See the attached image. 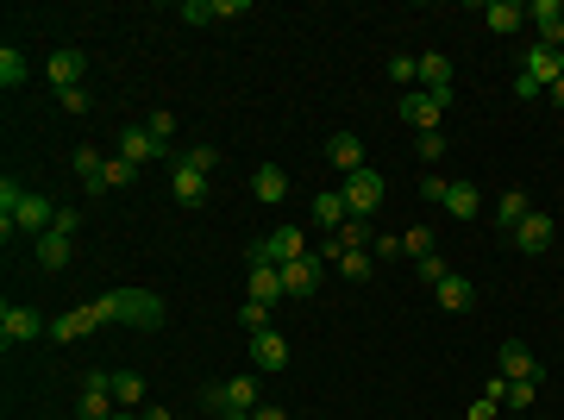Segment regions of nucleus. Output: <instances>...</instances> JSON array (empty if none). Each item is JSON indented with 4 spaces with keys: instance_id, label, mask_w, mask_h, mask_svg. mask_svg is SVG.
I'll return each instance as SVG.
<instances>
[{
    "instance_id": "nucleus-1",
    "label": "nucleus",
    "mask_w": 564,
    "mask_h": 420,
    "mask_svg": "<svg viewBox=\"0 0 564 420\" xmlns=\"http://www.w3.org/2000/svg\"><path fill=\"white\" fill-rule=\"evenodd\" d=\"M88 308H94V320H101V326L120 320V326H145V333H151V326H163V301L151 289H107V295H94Z\"/></svg>"
},
{
    "instance_id": "nucleus-2",
    "label": "nucleus",
    "mask_w": 564,
    "mask_h": 420,
    "mask_svg": "<svg viewBox=\"0 0 564 420\" xmlns=\"http://www.w3.org/2000/svg\"><path fill=\"white\" fill-rule=\"evenodd\" d=\"M220 170V151L214 145H188L176 163H170V195L176 207H201L207 201V176Z\"/></svg>"
},
{
    "instance_id": "nucleus-3",
    "label": "nucleus",
    "mask_w": 564,
    "mask_h": 420,
    "mask_svg": "<svg viewBox=\"0 0 564 420\" xmlns=\"http://www.w3.org/2000/svg\"><path fill=\"white\" fill-rule=\"evenodd\" d=\"M201 408L214 420H251L257 414V377H232V383H207Z\"/></svg>"
},
{
    "instance_id": "nucleus-4",
    "label": "nucleus",
    "mask_w": 564,
    "mask_h": 420,
    "mask_svg": "<svg viewBox=\"0 0 564 420\" xmlns=\"http://www.w3.org/2000/svg\"><path fill=\"white\" fill-rule=\"evenodd\" d=\"M245 258L282 270V264H295V258H314V251H308V232H301V226H276V232H264L257 245H245Z\"/></svg>"
},
{
    "instance_id": "nucleus-5",
    "label": "nucleus",
    "mask_w": 564,
    "mask_h": 420,
    "mask_svg": "<svg viewBox=\"0 0 564 420\" xmlns=\"http://www.w3.org/2000/svg\"><path fill=\"white\" fill-rule=\"evenodd\" d=\"M76 420H113V370H107V364L82 370V389H76Z\"/></svg>"
},
{
    "instance_id": "nucleus-6",
    "label": "nucleus",
    "mask_w": 564,
    "mask_h": 420,
    "mask_svg": "<svg viewBox=\"0 0 564 420\" xmlns=\"http://www.w3.org/2000/svg\"><path fill=\"white\" fill-rule=\"evenodd\" d=\"M339 195H345V207H351V220H370L376 207H383L389 182H383V170H358V176H345V182H339Z\"/></svg>"
},
{
    "instance_id": "nucleus-7",
    "label": "nucleus",
    "mask_w": 564,
    "mask_h": 420,
    "mask_svg": "<svg viewBox=\"0 0 564 420\" xmlns=\"http://www.w3.org/2000/svg\"><path fill=\"white\" fill-rule=\"evenodd\" d=\"M32 339H51V320L38 308H13L7 301V308H0V345L13 352V345H32Z\"/></svg>"
},
{
    "instance_id": "nucleus-8",
    "label": "nucleus",
    "mask_w": 564,
    "mask_h": 420,
    "mask_svg": "<svg viewBox=\"0 0 564 420\" xmlns=\"http://www.w3.org/2000/svg\"><path fill=\"white\" fill-rule=\"evenodd\" d=\"M552 232H558V220H552V214H539V207H533V214H527L521 226L508 232V239H514V251H521V258H546V251H552Z\"/></svg>"
},
{
    "instance_id": "nucleus-9",
    "label": "nucleus",
    "mask_w": 564,
    "mask_h": 420,
    "mask_svg": "<svg viewBox=\"0 0 564 420\" xmlns=\"http://www.w3.org/2000/svg\"><path fill=\"white\" fill-rule=\"evenodd\" d=\"M527 26H533V44L564 51V0H533V7H527Z\"/></svg>"
},
{
    "instance_id": "nucleus-10",
    "label": "nucleus",
    "mask_w": 564,
    "mask_h": 420,
    "mask_svg": "<svg viewBox=\"0 0 564 420\" xmlns=\"http://www.w3.org/2000/svg\"><path fill=\"white\" fill-rule=\"evenodd\" d=\"M402 120L414 126V138H420V132H439V120H445V95H427V88H408V95H402Z\"/></svg>"
},
{
    "instance_id": "nucleus-11",
    "label": "nucleus",
    "mask_w": 564,
    "mask_h": 420,
    "mask_svg": "<svg viewBox=\"0 0 564 420\" xmlns=\"http://www.w3.org/2000/svg\"><path fill=\"white\" fill-rule=\"evenodd\" d=\"M88 76V57L76 51V44H63V51H51V63H44V82L57 88V95H69V88H82Z\"/></svg>"
},
{
    "instance_id": "nucleus-12",
    "label": "nucleus",
    "mask_w": 564,
    "mask_h": 420,
    "mask_svg": "<svg viewBox=\"0 0 564 420\" xmlns=\"http://www.w3.org/2000/svg\"><path fill=\"white\" fill-rule=\"evenodd\" d=\"M120 157L138 163V170H151V163H170V151H163L145 126H120Z\"/></svg>"
},
{
    "instance_id": "nucleus-13",
    "label": "nucleus",
    "mask_w": 564,
    "mask_h": 420,
    "mask_svg": "<svg viewBox=\"0 0 564 420\" xmlns=\"http://www.w3.org/2000/svg\"><path fill=\"white\" fill-rule=\"evenodd\" d=\"M57 214H63V207H57L51 195H38V189H26V207H19V220H13V232H38V239H44V232L57 226Z\"/></svg>"
},
{
    "instance_id": "nucleus-14",
    "label": "nucleus",
    "mask_w": 564,
    "mask_h": 420,
    "mask_svg": "<svg viewBox=\"0 0 564 420\" xmlns=\"http://www.w3.org/2000/svg\"><path fill=\"white\" fill-rule=\"evenodd\" d=\"M326 163H333L339 176L370 170V163H364V138H358V132H333V138H326Z\"/></svg>"
},
{
    "instance_id": "nucleus-15",
    "label": "nucleus",
    "mask_w": 564,
    "mask_h": 420,
    "mask_svg": "<svg viewBox=\"0 0 564 420\" xmlns=\"http://www.w3.org/2000/svg\"><path fill=\"white\" fill-rule=\"evenodd\" d=\"M176 13L188 19V26H214V19H245L251 0H214V7H207V0H182Z\"/></svg>"
},
{
    "instance_id": "nucleus-16",
    "label": "nucleus",
    "mask_w": 564,
    "mask_h": 420,
    "mask_svg": "<svg viewBox=\"0 0 564 420\" xmlns=\"http://www.w3.org/2000/svg\"><path fill=\"white\" fill-rule=\"evenodd\" d=\"M521 76H533L539 88H552L564 76V51H546V44H527L521 51Z\"/></svg>"
},
{
    "instance_id": "nucleus-17",
    "label": "nucleus",
    "mask_w": 564,
    "mask_h": 420,
    "mask_svg": "<svg viewBox=\"0 0 564 420\" xmlns=\"http://www.w3.org/2000/svg\"><path fill=\"white\" fill-rule=\"evenodd\" d=\"M245 301H264V308L289 301V289H282V270H276V264H251V276H245Z\"/></svg>"
},
{
    "instance_id": "nucleus-18",
    "label": "nucleus",
    "mask_w": 564,
    "mask_h": 420,
    "mask_svg": "<svg viewBox=\"0 0 564 420\" xmlns=\"http://www.w3.org/2000/svg\"><path fill=\"white\" fill-rule=\"evenodd\" d=\"M251 364H257V370H289V339H282L276 326L251 333Z\"/></svg>"
},
{
    "instance_id": "nucleus-19",
    "label": "nucleus",
    "mask_w": 564,
    "mask_h": 420,
    "mask_svg": "<svg viewBox=\"0 0 564 420\" xmlns=\"http://www.w3.org/2000/svg\"><path fill=\"white\" fill-rule=\"evenodd\" d=\"M320 258H295V264H282V289H289V301H308L320 289Z\"/></svg>"
},
{
    "instance_id": "nucleus-20",
    "label": "nucleus",
    "mask_w": 564,
    "mask_h": 420,
    "mask_svg": "<svg viewBox=\"0 0 564 420\" xmlns=\"http://www.w3.org/2000/svg\"><path fill=\"white\" fill-rule=\"evenodd\" d=\"M496 364H502V377H514V383H539V358L527 352L521 339H502V352H496Z\"/></svg>"
},
{
    "instance_id": "nucleus-21",
    "label": "nucleus",
    "mask_w": 564,
    "mask_h": 420,
    "mask_svg": "<svg viewBox=\"0 0 564 420\" xmlns=\"http://www.w3.org/2000/svg\"><path fill=\"white\" fill-rule=\"evenodd\" d=\"M69 258H76V232L51 226V232L38 239V270H69Z\"/></svg>"
},
{
    "instance_id": "nucleus-22",
    "label": "nucleus",
    "mask_w": 564,
    "mask_h": 420,
    "mask_svg": "<svg viewBox=\"0 0 564 420\" xmlns=\"http://www.w3.org/2000/svg\"><path fill=\"white\" fill-rule=\"evenodd\" d=\"M69 170L82 176V189H88V195H107V157L94 151V145H76V157H69Z\"/></svg>"
},
{
    "instance_id": "nucleus-23",
    "label": "nucleus",
    "mask_w": 564,
    "mask_h": 420,
    "mask_svg": "<svg viewBox=\"0 0 564 420\" xmlns=\"http://www.w3.org/2000/svg\"><path fill=\"white\" fill-rule=\"evenodd\" d=\"M483 26L496 32V38H514V32L527 26V7H521V0H489V7H483Z\"/></svg>"
},
{
    "instance_id": "nucleus-24",
    "label": "nucleus",
    "mask_w": 564,
    "mask_h": 420,
    "mask_svg": "<svg viewBox=\"0 0 564 420\" xmlns=\"http://www.w3.org/2000/svg\"><path fill=\"white\" fill-rule=\"evenodd\" d=\"M94 326H101V320H94V308L82 301V308H69V314H57V320H51V339H57V345H76V339H88V333H94Z\"/></svg>"
},
{
    "instance_id": "nucleus-25",
    "label": "nucleus",
    "mask_w": 564,
    "mask_h": 420,
    "mask_svg": "<svg viewBox=\"0 0 564 420\" xmlns=\"http://www.w3.org/2000/svg\"><path fill=\"white\" fill-rule=\"evenodd\" d=\"M420 88L452 101V57H445V51H427V57H420Z\"/></svg>"
},
{
    "instance_id": "nucleus-26",
    "label": "nucleus",
    "mask_w": 564,
    "mask_h": 420,
    "mask_svg": "<svg viewBox=\"0 0 564 420\" xmlns=\"http://www.w3.org/2000/svg\"><path fill=\"white\" fill-rule=\"evenodd\" d=\"M19 207H26V182H19V176H0V239H7V245H13Z\"/></svg>"
},
{
    "instance_id": "nucleus-27",
    "label": "nucleus",
    "mask_w": 564,
    "mask_h": 420,
    "mask_svg": "<svg viewBox=\"0 0 564 420\" xmlns=\"http://www.w3.org/2000/svg\"><path fill=\"white\" fill-rule=\"evenodd\" d=\"M439 207H445L452 220H477V214H483V195L470 189V182H445V201H439Z\"/></svg>"
},
{
    "instance_id": "nucleus-28",
    "label": "nucleus",
    "mask_w": 564,
    "mask_h": 420,
    "mask_svg": "<svg viewBox=\"0 0 564 420\" xmlns=\"http://www.w3.org/2000/svg\"><path fill=\"white\" fill-rule=\"evenodd\" d=\"M251 195L264 201V207H276L282 195H289V170H276V163H264V170H251Z\"/></svg>"
},
{
    "instance_id": "nucleus-29",
    "label": "nucleus",
    "mask_w": 564,
    "mask_h": 420,
    "mask_svg": "<svg viewBox=\"0 0 564 420\" xmlns=\"http://www.w3.org/2000/svg\"><path fill=\"white\" fill-rule=\"evenodd\" d=\"M345 220H351V207H345V195H339V189H320V195H314V226H326V232H339Z\"/></svg>"
},
{
    "instance_id": "nucleus-30",
    "label": "nucleus",
    "mask_w": 564,
    "mask_h": 420,
    "mask_svg": "<svg viewBox=\"0 0 564 420\" xmlns=\"http://www.w3.org/2000/svg\"><path fill=\"white\" fill-rule=\"evenodd\" d=\"M439 308H452V314H470V308H477V289H470L464 276L452 270V276H445V283H439Z\"/></svg>"
},
{
    "instance_id": "nucleus-31",
    "label": "nucleus",
    "mask_w": 564,
    "mask_h": 420,
    "mask_svg": "<svg viewBox=\"0 0 564 420\" xmlns=\"http://www.w3.org/2000/svg\"><path fill=\"white\" fill-rule=\"evenodd\" d=\"M26 76H32V63L19 57V44H0V88H7V95H13V88L26 82Z\"/></svg>"
},
{
    "instance_id": "nucleus-32",
    "label": "nucleus",
    "mask_w": 564,
    "mask_h": 420,
    "mask_svg": "<svg viewBox=\"0 0 564 420\" xmlns=\"http://www.w3.org/2000/svg\"><path fill=\"white\" fill-rule=\"evenodd\" d=\"M383 76H389V82H395V88H402V95H408V88H420V57L395 51V57L383 63Z\"/></svg>"
},
{
    "instance_id": "nucleus-33",
    "label": "nucleus",
    "mask_w": 564,
    "mask_h": 420,
    "mask_svg": "<svg viewBox=\"0 0 564 420\" xmlns=\"http://www.w3.org/2000/svg\"><path fill=\"white\" fill-rule=\"evenodd\" d=\"M527 214H533V201H527L521 189H508V195L496 201V220H502V232H514V226H521Z\"/></svg>"
},
{
    "instance_id": "nucleus-34",
    "label": "nucleus",
    "mask_w": 564,
    "mask_h": 420,
    "mask_svg": "<svg viewBox=\"0 0 564 420\" xmlns=\"http://www.w3.org/2000/svg\"><path fill=\"white\" fill-rule=\"evenodd\" d=\"M113 402L138 408V402H145V377H138V370H113Z\"/></svg>"
},
{
    "instance_id": "nucleus-35",
    "label": "nucleus",
    "mask_w": 564,
    "mask_h": 420,
    "mask_svg": "<svg viewBox=\"0 0 564 420\" xmlns=\"http://www.w3.org/2000/svg\"><path fill=\"white\" fill-rule=\"evenodd\" d=\"M333 239H339V251H364V245H376V232H370V220H345Z\"/></svg>"
},
{
    "instance_id": "nucleus-36",
    "label": "nucleus",
    "mask_w": 564,
    "mask_h": 420,
    "mask_svg": "<svg viewBox=\"0 0 564 420\" xmlns=\"http://www.w3.org/2000/svg\"><path fill=\"white\" fill-rule=\"evenodd\" d=\"M414 276H420V283H427V289H439L445 276H452V264H445L439 251H433V258H414Z\"/></svg>"
},
{
    "instance_id": "nucleus-37",
    "label": "nucleus",
    "mask_w": 564,
    "mask_h": 420,
    "mask_svg": "<svg viewBox=\"0 0 564 420\" xmlns=\"http://www.w3.org/2000/svg\"><path fill=\"white\" fill-rule=\"evenodd\" d=\"M339 276H351V283H370V276H376V264L364 258V251H345V258H339Z\"/></svg>"
},
{
    "instance_id": "nucleus-38",
    "label": "nucleus",
    "mask_w": 564,
    "mask_h": 420,
    "mask_svg": "<svg viewBox=\"0 0 564 420\" xmlns=\"http://www.w3.org/2000/svg\"><path fill=\"white\" fill-rule=\"evenodd\" d=\"M138 182V163H126V157H107V189H132Z\"/></svg>"
},
{
    "instance_id": "nucleus-39",
    "label": "nucleus",
    "mask_w": 564,
    "mask_h": 420,
    "mask_svg": "<svg viewBox=\"0 0 564 420\" xmlns=\"http://www.w3.org/2000/svg\"><path fill=\"white\" fill-rule=\"evenodd\" d=\"M145 132L157 138L163 151H170V138H176V113H145Z\"/></svg>"
},
{
    "instance_id": "nucleus-40",
    "label": "nucleus",
    "mask_w": 564,
    "mask_h": 420,
    "mask_svg": "<svg viewBox=\"0 0 564 420\" xmlns=\"http://www.w3.org/2000/svg\"><path fill=\"white\" fill-rule=\"evenodd\" d=\"M414 151H420V163H445V132H420Z\"/></svg>"
},
{
    "instance_id": "nucleus-41",
    "label": "nucleus",
    "mask_w": 564,
    "mask_h": 420,
    "mask_svg": "<svg viewBox=\"0 0 564 420\" xmlns=\"http://www.w3.org/2000/svg\"><path fill=\"white\" fill-rule=\"evenodd\" d=\"M239 326H245V333H264V326H270V308H264V301H245V308H239Z\"/></svg>"
},
{
    "instance_id": "nucleus-42",
    "label": "nucleus",
    "mask_w": 564,
    "mask_h": 420,
    "mask_svg": "<svg viewBox=\"0 0 564 420\" xmlns=\"http://www.w3.org/2000/svg\"><path fill=\"white\" fill-rule=\"evenodd\" d=\"M57 107L69 113V120H82V113L94 107V95H88V88H69V95H57Z\"/></svg>"
},
{
    "instance_id": "nucleus-43",
    "label": "nucleus",
    "mask_w": 564,
    "mask_h": 420,
    "mask_svg": "<svg viewBox=\"0 0 564 420\" xmlns=\"http://www.w3.org/2000/svg\"><path fill=\"white\" fill-rule=\"evenodd\" d=\"M402 251H408V258H433V232H427V226H414L408 239H402Z\"/></svg>"
},
{
    "instance_id": "nucleus-44",
    "label": "nucleus",
    "mask_w": 564,
    "mask_h": 420,
    "mask_svg": "<svg viewBox=\"0 0 564 420\" xmlns=\"http://www.w3.org/2000/svg\"><path fill=\"white\" fill-rule=\"evenodd\" d=\"M539 95H546V88H539L533 76H521V69H514V101H539Z\"/></svg>"
},
{
    "instance_id": "nucleus-45",
    "label": "nucleus",
    "mask_w": 564,
    "mask_h": 420,
    "mask_svg": "<svg viewBox=\"0 0 564 420\" xmlns=\"http://www.w3.org/2000/svg\"><path fill=\"white\" fill-rule=\"evenodd\" d=\"M420 195H427V201H445V176H420Z\"/></svg>"
},
{
    "instance_id": "nucleus-46",
    "label": "nucleus",
    "mask_w": 564,
    "mask_h": 420,
    "mask_svg": "<svg viewBox=\"0 0 564 420\" xmlns=\"http://www.w3.org/2000/svg\"><path fill=\"white\" fill-rule=\"evenodd\" d=\"M470 420H496V402H489V395H483V402L470 408Z\"/></svg>"
},
{
    "instance_id": "nucleus-47",
    "label": "nucleus",
    "mask_w": 564,
    "mask_h": 420,
    "mask_svg": "<svg viewBox=\"0 0 564 420\" xmlns=\"http://www.w3.org/2000/svg\"><path fill=\"white\" fill-rule=\"evenodd\" d=\"M251 420H289V414H282L276 402H264V408H257V414H251Z\"/></svg>"
},
{
    "instance_id": "nucleus-48",
    "label": "nucleus",
    "mask_w": 564,
    "mask_h": 420,
    "mask_svg": "<svg viewBox=\"0 0 564 420\" xmlns=\"http://www.w3.org/2000/svg\"><path fill=\"white\" fill-rule=\"evenodd\" d=\"M546 95H552V107H564V76H558V82L546 88Z\"/></svg>"
},
{
    "instance_id": "nucleus-49",
    "label": "nucleus",
    "mask_w": 564,
    "mask_h": 420,
    "mask_svg": "<svg viewBox=\"0 0 564 420\" xmlns=\"http://www.w3.org/2000/svg\"><path fill=\"white\" fill-rule=\"evenodd\" d=\"M113 420H145V414H113Z\"/></svg>"
}]
</instances>
